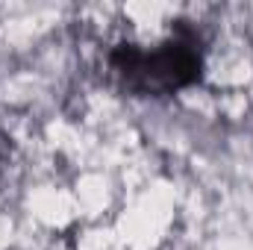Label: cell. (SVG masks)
<instances>
[{"instance_id":"obj_1","label":"cell","mask_w":253,"mask_h":250,"mask_svg":"<svg viewBox=\"0 0 253 250\" xmlns=\"http://www.w3.org/2000/svg\"><path fill=\"white\" fill-rule=\"evenodd\" d=\"M109 71L121 80L126 91L165 97L189 88L203 74V47L197 30L189 21H177L174 33L156 47L144 50L138 44H118L109 50Z\"/></svg>"}]
</instances>
